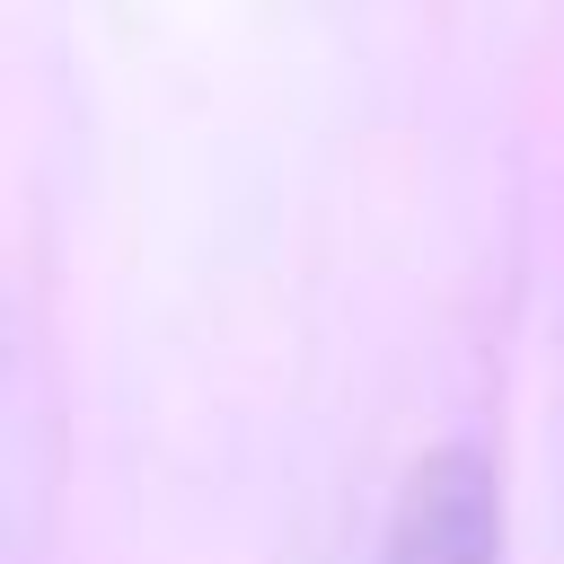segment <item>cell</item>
<instances>
[{"mask_svg": "<svg viewBox=\"0 0 564 564\" xmlns=\"http://www.w3.org/2000/svg\"><path fill=\"white\" fill-rule=\"evenodd\" d=\"M379 564H511L502 538V476L476 449H432L397 511H388V546Z\"/></svg>", "mask_w": 564, "mask_h": 564, "instance_id": "cell-1", "label": "cell"}]
</instances>
